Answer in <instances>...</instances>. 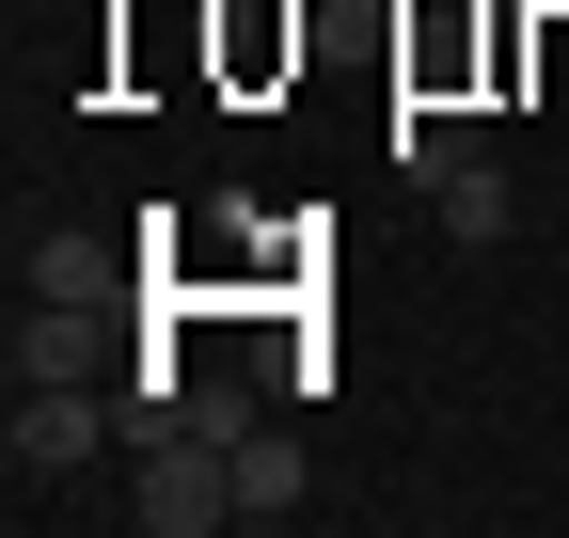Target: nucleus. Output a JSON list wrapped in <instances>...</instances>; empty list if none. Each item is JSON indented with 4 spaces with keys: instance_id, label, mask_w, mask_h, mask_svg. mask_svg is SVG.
Listing matches in <instances>:
<instances>
[{
    "instance_id": "nucleus-3",
    "label": "nucleus",
    "mask_w": 569,
    "mask_h": 538,
    "mask_svg": "<svg viewBox=\"0 0 569 538\" xmlns=\"http://www.w3.org/2000/svg\"><path fill=\"white\" fill-rule=\"evenodd\" d=\"M111 286H127L111 238H80V222H32L17 238V301H111Z\"/></svg>"
},
{
    "instance_id": "nucleus-1",
    "label": "nucleus",
    "mask_w": 569,
    "mask_h": 538,
    "mask_svg": "<svg viewBox=\"0 0 569 538\" xmlns=\"http://www.w3.org/2000/svg\"><path fill=\"white\" fill-rule=\"evenodd\" d=\"M111 444H127V396H96V380H17V428H0L17 491L80 476V459H111Z\"/></svg>"
},
{
    "instance_id": "nucleus-4",
    "label": "nucleus",
    "mask_w": 569,
    "mask_h": 538,
    "mask_svg": "<svg viewBox=\"0 0 569 538\" xmlns=\"http://www.w3.org/2000/svg\"><path fill=\"white\" fill-rule=\"evenodd\" d=\"M96 365H111L96 301H17V380H96Z\"/></svg>"
},
{
    "instance_id": "nucleus-7",
    "label": "nucleus",
    "mask_w": 569,
    "mask_h": 538,
    "mask_svg": "<svg viewBox=\"0 0 569 538\" xmlns=\"http://www.w3.org/2000/svg\"><path fill=\"white\" fill-rule=\"evenodd\" d=\"M459 159H475V111H396V175L411 190H443Z\"/></svg>"
},
{
    "instance_id": "nucleus-5",
    "label": "nucleus",
    "mask_w": 569,
    "mask_h": 538,
    "mask_svg": "<svg viewBox=\"0 0 569 538\" xmlns=\"http://www.w3.org/2000/svg\"><path fill=\"white\" fill-rule=\"evenodd\" d=\"M301 444H284V428H238V522H301Z\"/></svg>"
},
{
    "instance_id": "nucleus-6",
    "label": "nucleus",
    "mask_w": 569,
    "mask_h": 538,
    "mask_svg": "<svg viewBox=\"0 0 569 538\" xmlns=\"http://www.w3.org/2000/svg\"><path fill=\"white\" fill-rule=\"evenodd\" d=\"M427 222H443L459 253H490V238H507V175H490V143H475V159H459L443 190H427Z\"/></svg>"
},
{
    "instance_id": "nucleus-2",
    "label": "nucleus",
    "mask_w": 569,
    "mask_h": 538,
    "mask_svg": "<svg viewBox=\"0 0 569 538\" xmlns=\"http://www.w3.org/2000/svg\"><path fill=\"white\" fill-rule=\"evenodd\" d=\"M142 538H222L238 522V444H206V428H159L142 444V491H127Z\"/></svg>"
}]
</instances>
